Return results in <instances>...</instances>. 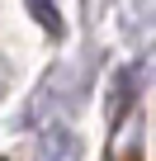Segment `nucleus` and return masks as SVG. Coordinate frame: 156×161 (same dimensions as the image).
<instances>
[{"label":"nucleus","instance_id":"1","mask_svg":"<svg viewBox=\"0 0 156 161\" xmlns=\"http://www.w3.org/2000/svg\"><path fill=\"white\" fill-rule=\"evenodd\" d=\"M38 161H81V137L66 133V128H52V133L43 137Z\"/></svg>","mask_w":156,"mask_h":161},{"label":"nucleus","instance_id":"2","mask_svg":"<svg viewBox=\"0 0 156 161\" xmlns=\"http://www.w3.org/2000/svg\"><path fill=\"white\" fill-rule=\"evenodd\" d=\"M132 86H137V71H118L114 100H109V123H114V128L123 123V114H128V104H132Z\"/></svg>","mask_w":156,"mask_h":161},{"label":"nucleus","instance_id":"3","mask_svg":"<svg viewBox=\"0 0 156 161\" xmlns=\"http://www.w3.org/2000/svg\"><path fill=\"white\" fill-rule=\"evenodd\" d=\"M29 14H33V19L43 24V33H52V38L66 29V24H62V10L52 5V0H29Z\"/></svg>","mask_w":156,"mask_h":161},{"label":"nucleus","instance_id":"4","mask_svg":"<svg viewBox=\"0 0 156 161\" xmlns=\"http://www.w3.org/2000/svg\"><path fill=\"white\" fill-rule=\"evenodd\" d=\"M123 161H142V156H137V152H123Z\"/></svg>","mask_w":156,"mask_h":161}]
</instances>
